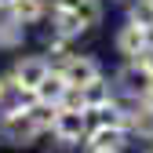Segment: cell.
I'll list each match as a JSON object with an SVG mask.
<instances>
[{"mask_svg": "<svg viewBox=\"0 0 153 153\" xmlns=\"http://www.w3.org/2000/svg\"><path fill=\"white\" fill-rule=\"evenodd\" d=\"M48 131H51V139L59 142V146H66V149L84 146L88 131H91V113L88 109H66V106H59Z\"/></svg>", "mask_w": 153, "mask_h": 153, "instance_id": "obj_1", "label": "cell"}, {"mask_svg": "<svg viewBox=\"0 0 153 153\" xmlns=\"http://www.w3.org/2000/svg\"><path fill=\"white\" fill-rule=\"evenodd\" d=\"M142 153H153V142H149V146H146V149H142Z\"/></svg>", "mask_w": 153, "mask_h": 153, "instance_id": "obj_19", "label": "cell"}, {"mask_svg": "<svg viewBox=\"0 0 153 153\" xmlns=\"http://www.w3.org/2000/svg\"><path fill=\"white\" fill-rule=\"evenodd\" d=\"M142 62H146V69H149V73H153V44H149V48H146V55H142Z\"/></svg>", "mask_w": 153, "mask_h": 153, "instance_id": "obj_16", "label": "cell"}, {"mask_svg": "<svg viewBox=\"0 0 153 153\" xmlns=\"http://www.w3.org/2000/svg\"><path fill=\"white\" fill-rule=\"evenodd\" d=\"M73 11L80 15V22H84L88 29H95V26L102 22V15H106L102 0H73Z\"/></svg>", "mask_w": 153, "mask_h": 153, "instance_id": "obj_14", "label": "cell"}, {"mask_svg": "<svg viewBox=\"0 0 153 153\" xmlns=\"http://www.w3.org/2000/svg\"><path fill=\"white\" fill-rule=\"evenodd\" d=\"M7 4H11V0H0V11H7Z\"/></svg>", "mask_w": 153, "mask_h": 153, "instance_id": "obj_18", "label": "cell"}, {"mask_svg": "<svg viewBox=\"0 0 153 153\" xmlns=\"http://www.w3.org/2000/svg\"><path fill=\"white\" fill-rule=\"evenodd\" d=\"M66 91H69V84H66V76L59 73V69H51L44 80H40V88L33 91V99L36 102H44V106H62V99H66Z\"/></svg>", "mask_w": 153, "mask_h": 153, "instance_id": "obj_11", "label": "cell"}, {"mask_svg": "<svg viewBox=\"0 0 153 153\" xmlns=\"http://www.w3.org/2000/svg\"><path fill=\"white\" fill-rule=\"evenodd\" d=\"M51 69H55V66H51L48 55H22V59L11 66V76H7V80H11L18 91H22V95H33L36 88H40V80H44Z\"/></svg>", "mask_w": 153, "mask_h": 153, "instance_id": "obj_4", "label": "cell"}, {"mask_svg": "<svg viewBox=\"0 0 153 153\" xmlns=\"http://www.w3.org/2000/svg\"><path fill=\"white\" fill-rule=\"evenodd\" d=\"M29 106V102H26ZM18 109V113H0V139L11 142V146H33L36 139L44 135V128L29 117V109Z\"/></svg>", "mask_w": 153, "mask_h": 153, "instance_id": "obj_2", "label": "cell"}, {"mask_svg": "<svg viewBox=\"0 0 153 153\" xmlns=\"http://www.w3.org/2000/svg\"><path fill=\"white\" fill-rule=\"evenodd\" d=\"M84 153H102V149H84Z\"/></svg>", "mask_w": 153, "mask_h": 153, "instance_id": "obj_20", "label": "cell"}, {"mask_svg": "<svg viewBox=\"0 0 153 153\" xmlns=\"http://www.w3.org/2000/svg\"><path fill=\"white\" fill-rule=\"evenodd\" d=\"M124 128L131 139H146L153 142V106H146L142 99H124Z\"/></svg>", "mask_w": 153, "mask_h": 153, "instance_id": "obj_8", "label": "cell"}, {"mask_svg": "<svg viewBox=\"0 0 153 153\" xmlns=\"http://www.w3.org/2000/svg\"><path fill=\"white\" fill-rule=\"evenodd\" d=\"M128 22L153 33V0H128Z\"/></svg>", "mask_w": 153, "mask_h": 153, "instance_id": "obj_15", "label": "cell"}, {"mask_svg": "<svg viewBox=\"0 0 153 153\" xmlns=\"http://www.w3.org/2000/svg\"><path fill=\"white\" fill-rule=\"evenodd\" d=\"M26 44V26L15 22L7 11H0V51H15Z\"/></svg>", "mask_w": 153, "mask_h": 153, "instance_id": "obj_13", "label": "cell"}, {"mask_svg": "<svg viewBox=\"0 0 153 153\" xmlns=\"http://www.w3.org/2000/svg\"><path fill=\"white\" fill-rule=\"evenodd\" d=\"M149 44H153V33L135 26V22H124L117 29V36H113V48H117V55H124V62L128 59H142Z\"/></svg>", "mask_w": 153, "mask_h": 153, "instance_id": "obj_6", "label": "cell"}, {"mask_svg": "<svg viewBox=\"0 0 153 153\" xmlns=\"http://www.w3.org/2000/svg\"><path fill=\"white\" fill-rule=\"evenodd\" d=\"M48 18H51V33L62 36V40H73V36L88 33V26L80 22V15L73 7H48Z\"/></svg>", "mask_w": 153, "mask_h": 153, "instance_id": "obj_9", "label": "cell"}, {"mask_svg": "<svg viewBox=\"0 0 153 153\" xmlns=\"http://www.w3.org/2000/svg\"><path fill=\"white\" fill-rule=\"evenodd\" d=\"M131 146V135L124 124H91L84 149H102V153H124Z\"/></svg>", "mask_w": 153, "mask_h": 153, "instance_id": "obj_5", "label": "cell"}, {"mask_svg": "<svg viewBox=\"0 0 153 153\" xmlns=\"http://www.w3.org/2000/svg\"><path fill=\"white\" fill-rule=\"evenodd\" d=\"M142 102H146V106H153V88L146 91V99H142Z\"/></svg>", "mask_w": 153, "mask_h": 153, "instance_id": "obj_17", "label": "cell"}, {"mask_svg": "<svg viewBox=\"0 0 153 153\" xmlns=\"http://www.w3.org/2000/svg\"><path fill=\"white\" fill-rule=\"evenodd\" d=\"M113 88L120 99H146V91L153 88V73L146 69L142 59H128L113 76Z\"/></svg>", "mask_w": 153, "mask_h": 153, "instance_id": "obj_3", "label": "cell"}, {"mask_svg": "<svg viewBox=\"0 0 153 153\" xmlns=\"http://www.w3.org/2000/svg\"><path fill=\"white\" fill-rule=\"evenodd\" d=\"M7 15L15 18V22H22V26H36L48 15V0H11Z\"/></svg>", "mask_w": 153, "mask_h": 153, "instance_id": "obj_12", "label": "cell"}, {"mask_svg": "<svg viewBox=\"0 0 153 153\" xmlns=\"http://www.w3.org/2000/svg\"><path fill=\"white\" fill-rule=\"evenodd\" d=\"M0 91H4V80H0Z\"/></svg>", "mask_w": 153, "mask_h": 153, "instance_id": "obj_21", "label": "cell"}, {"mask_svg": "<svg viewBox=\"0 0 153 153\" xmlns=\"http://www.w3.org/2000/svg\"><path fill=\"white\" fill-rule=\"evenodd\" d=\"M59 73L66 76V84L69 88H84V84H91L95 76H102V66H99V59H91V55H66L62 59V66H59Z\"/></svg>", "mask_w": 153, "mask_h": 153, "instance_id": "obj_7", "label": "cell"}, {"mask_svg": "<svg viewBox=\"0 0 153 153\" xmlns=\"http://www.w3.org/2000/svg\"><path fill=\"white\" fill-rule=\"evenodd\" d=\"M80 99H84V109L95 113V109H102V106H109V102H117V88H113L106 76H95L91 84L80 88Z\"/></svg>", "mask_w": 153, "mask_h": 153, "instance_id": "obj_10", "label": "cell"}]
</instances>
